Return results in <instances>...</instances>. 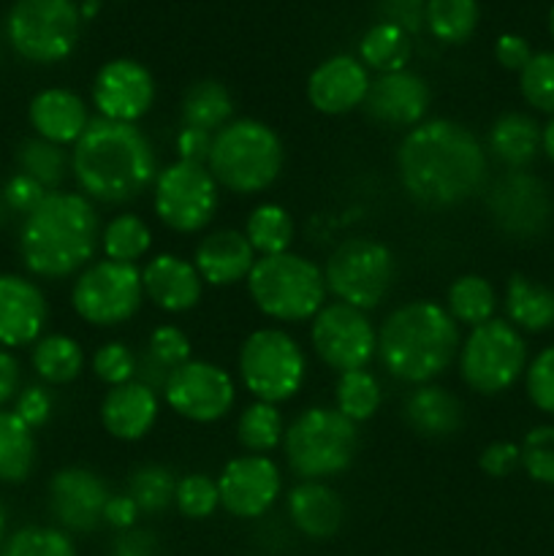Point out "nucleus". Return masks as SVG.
Returning a JSON list of instances; mask_svg holds the SVG:
<instances>
[{
	"label": "nucleus",
	"mask_w": 554,
	"mask_h": 556,
	"mask_svg": "<svg viewBox=\"0 0 554 556\" xmlns=\"http://www.w3.org/2000/svg\"><path fill=\"white\" fill-rule=\"evenodd\" d=\"M14 413L20 416V421L25 427H30L36 432V429H41L52 418V394L43 386H27L16 396Z\"/></svg>",
	"instance_id": "603ef678"
},
{
	"label": "nucleus",
	"mask_w": 554,
	"mask_h": 556,
	"mask_svg": "<svg viewBox=\"0 0 554 556\" xmlns=\"http://www.w3.org/2000/svg\"><path fill=\"white\" fill-rule=\"evenodd\" d=\"M33 369L49 386H68L85 369V351L68 334H49L33 345Z\"/></svg>",
	"instance_id": "473e14b6"
},
{
	"label": "nucleus",
	"mask_w": 554,
	"mask_h": 556,
	"mask_svg": "<svg viewBox=\"0 0 554 556\" xmlns=\"http://www.w3.org/2000/svg\"><path fill=\"white\" fill-rule=\"evenodd\" d=\"M478 465H481V470L489 478H508L521 467V451L516 443L498 440V443H489L481 451V462Z\"/></svg>",
	"instance_id": "864d4df0"
},
{
	"label": "nucleus",
	"mask_w": 554,
	"mask_h": 556,
	"mask_svg": "<svg viewBox=\"0 0 554 556\" xmlns=\"http://www.w3.org/2000/svg\"><path fill=\"white\" fill-rule=\"evenodd\" d=\"M288 516L302 535L326 541L340 532L345 521V503L324 481H302L288 494Z\"/></svg>",
	"instance_id": "bb28decb"
},
{
	"label": "nucleus",
	"mask_w": 554,
	"mask_h": 556,
	"mask_svg": "<svg viewBox=\"0 0 554 556\" xmlns=\"http://www.w3.org/2000/svg\"><path fill=\"white\" fill-rule=\"evenodd\" d=\"M193 266L201 280L215 288H226L239 280H248L250 269L255 266V250L250 248L242 231L221 228L201 239L193 255Z\"/></svg>",
	"instance_id": "393cba45"
},
{
	"label": "nucleus",
	"mask_w": 554,
	"mask_h": 556,
	"mask_svg": "<svg viewBox=\"0 0 554 556\" xmlns=\"http://www.w3.org/2000/svg\"><path fill=\"white\" fill-rule=\"evenodd\" d=\"M16 163H20L22 174L36 179L43 190L54 193V190L60 188V182L65 179L71 157L65 155L63 147L52 144V141H43L36 136V139L22 141V147L16 150Z\"/></svg>",
	"instance_id": "a19ab883"
},
{
	"label": "nucleus",
	"mask_w": 554,
	"mask_h": 556,
	"mask_svg": "<svg viewBox=\"0 0 554 556\" xmlns=\"http://www.w3.org/2000/svg\"><path fill=\"white\" fill-rule=\"evenodd\" d=\"M402 416H405L407 427L421 438L443 440L459 432L465 424V407H462L459 396L445 391L443 386L424 383L407 394Z\"/></svg>",
	"instance_id": "cd10ccee"
},
{
	"label": "nucleus",
	"mask_w": 554,
	"mask_h": 556,
	"mask_svg": "<svg viewBox=\"0 0 554 556\" xmlns=\"http://www.w3.org/2000/svg\"><path fill=\"white\" fill-rule=\"evenodd\" d=\"M101 248L109 261L136 266L152 248V231L139 215H117L103 226Z\"/></svg>",
	"instance_id": "58836bf2"
},
{
	"label": "nucleus",
	"mask_w": 554,
	"mask_h": 556,
	"mask_svg": "<svg viewBox=\"0 0 554 556\" xmlns=\"http://www.w3.org/2000/svg\"><path fill=\"white\" fill-rule=\"evenodd\" d=\"M549 30H552V38H554V9H552V14H549Z\"/></svg>",
	"instance_id": "0e129e2a"
},
{
	"label": "nucleus",
	"mask_w": 554,
	"mask_h": 556,
	"mask_svg": "<svg viewBox=\"0 0 554 556\" xmlns=\"http://www.w3.org/2000/svg\"><path fill=\"white\" fill-rule=\"evenodd\" d=\"M36 467V438L14 410H0V483H22Z\"/></svg>",
	"instance_id": "72a5a7b5"
},
{
	"label": "nucleus",
	"mask_w": 554,
	"mask_h": 556,
	"mask_svg": "<svg viewBox=\"0 0 554 556\" xmlns=\"http://www.w3.org/2000/svg\"><path fill=\"white\" fill-rule=\"evenodd\" d=\"M190 362V340L177 326H158L147 340L144 351L136 356V378L147 389L158 391L166 389L168 378L177 367Z\"/></svg>",
	"instance_id": "c756f323"
},
{
	"label": "nucleus",
	"mask_w": 554,
	"mask_h": 556,
	"mask_svg": "<svg viewBox=\"0 0 554 556\" xmlns=\"http://www.w3.org/2000/svg\"><path fill=\"white\" fill-rule=\"evenodd\" d=\"M92 372L109 389L130 383L136 378V353L125 342H106L92 356Z\"/></svg>",
	"instance_id": "09e8293b"
},
{
	"label": "nucleus",
	"mask_w": 554,
	"mask_h": 556,
	"mask_svg": "<svg viewBox=\"0 0 554 556\" xmlns=\"http://www.w3.org/2000/svg\"><path fill=\"white\" fill-rule=\"evenodd\" d=\"M112 556H161L158 541L152 532L147 530H125L123 535L114 541Z\"/></svg>",
	"instance_id": "13d9d810"
},
{
	"label": "nucleus",
	"mask_w": 554,
	"mask_h": 556,
	"mask_svg": "<svg viewBox=\"0 0 554 556\" xmlns=\"http://www.w3.org/2000/svg\"><path fill=\"white\" fill-rule=\"evenodd\" d=\"M429 87L413 71H394V74H380L369 85L364 109L375 123L386 128H416L424 123L429 109Z\"/></svg>",
	"instance_id": "aec40b11"
},
{
	"label": "nucleus",
	"mask_w": 554,
	"mask_h": 556,
	"mask_svg": "<svg viewBox=\"0 0 554 556\" xmlns=\"http://www.w3.org/2000/svg\"><path fill=\"white\" fill-rule=\"evenodd\" d=\"M244 282L255 307L280 324L313 320L326 302L324 271L297 253L255 258Z\"/></svg>",
	"instance_id": "423d86ee"
},
{
	"label": "nucleus",
	"mask_w": 554,
	"mask_h": 556,
	"mask_svg": "<svg viewBox=\"0 0 554 556\" xmlns=\"http://www.w3.org/2000/svg\"><path fill=\"white\" fill-rule=\"evenodd\" d=\"M427 27L438 41L465 43L478 27L476 0H427Z\"/></svg>",
	"instance_id": "37998d69"
},
{
	"label": "nucleus",
	"mask_w": 554,
	"mask_h": 556,
	"mask_svg": "<svg viewBox=\"0 0 554 556\" xmlns=\"http://www.w3.org/2000/svg\"><path fill=\"white\" fill-rule=\"evenodd\" d=\"M47 318V299L36 282L22 275H0V345H36Z\"/></svg>",
	"instance_id": "412c9836"
},
{
	"label": "nucleus",
	"mask_w": 554,
	"mask_h": 556,
	"mask_svg": "<svg viewBox=\"0 0 554 556\" xmlns=\"http://www.w3.org/2000/svg\"><path fill=\"white\" fill-rule=\"evenodd\" d=\"M49 510L54 521L71 532H92L103 521L109 486L96 470L65 467L49 481Z\"/></svg>",
	"instance_id": "6ab92c4d"
},
{
	"label": "nucleus",
	"mask_w": 554,
	"mask_h": 556,
	"mask_svg": "<svg viewBox=\"0 0 554 556\" xmlns=\"http://www.w3.org/2000/svg\"><path fill=\"white\" fill-rule=\"evenodd\" d=\"M489 152L511 172H525L541 152V125L521 112H505L489 128Z\"/></svg>",
	"instance_id": "c85d7f7f"
},
{
	"label": "nucleus",
	"mask_w": 554,
	"mask_h": 556,
	"mask_svg": "<svg viewBox=\"0 0 554 556\" xmlns=\"http://www.w3.org/2000/svg\"><path fill=\"white\" fill-rule=\"evenodd\" d=\"M487 210L494 226L514 239H536L552 223V193L530 172H505L487 190Z\"/></svg>",
	"instance_id": "2eb2a0df"
},
{
	"label": "nucleus",
	"mask_w": 554,
	"mask_h": 556,
	"mask_svg": "<svg viewBox=\"0 0 554 556\" xmlns=\"http://www.w3.org/2000/svg\"><path fill=\"white\" fill-rule=\"evenodd\" d=\"M163 396L179 418H188L193 424L221 421L237 402L231 375L217 364L196 362V358L174 369Z\"/></svg>",
	"instance_id": "dca6fc26"
},
{
	"label": "nucleus",
	"mask_w": 554,
	"mask_h": 556,
	"mask_svg": "<svg viewBox=\"0 0 554 556\" xmlns=\"http://www.w3.org/2000/svg\"><path fill=\"white\" fill-rule=\"evenodd\" d=\"M20 389V362L5 348H0V407L9 405Z\"/></svg>",
	"instance_id": "052dcab7"
},
{
	"label": "nucleus",
	"mask_w": 554,
	"mask_h": 556,
	"mask_svg": "<svg viewBox=\"0 0 554 556\" xmlns=\"http://www.w3.org/2000/svg\"><path fill=\"white\" fill-rule=\"evenodd\" d=\"M307 375L302 348L280 329H255L239 348V380L255 402L280 405L299 394Z\"/></svg>",
	"instance_id": "1a4fd4ad"
},
{
	"label": "nucleus",
	"mask_w": 554,
	"mask_h": 556,
	"mask_svg": "<svg viewBox=\"0 0 554 556\" xmlns=\"http://www.w3.org/2000/svg\"><path fill=\"white\" fill-rule=\"evenodd\" d=\"M206 168L217 185L237 195L272 188L282 172V141L261 119H231L212 136Z\"/></svg>",
	"instance_id": "39448f33"
},
{
	"label": "nucleus",
	"mask_w": 554,
	"mask_h": 556,
	"mask_svg": "<svg viewBox=\"0 0 554 556\" xmlns=\"http://www.w3.org/2000/svg\"><path fill=\"white\" fill-rule=\"evenodd\" d=\"M152 206L158 220L177 233H199L217 210V182L199 163L174 161L152 182Z\"/></svg>",
	"instance_id": "ddd939ff"
},
{
	"label": "nucleus",
	"mask_w": 554,
	"mask_h": 556,
	"mask_svg": "<svg viewBox=\"0 0 554 556\" xmlns=\"http://www.w3.org/2000/svg\"><path fill=\"white\" fill-rule=\"evenodd\" d=\"M280 470L269 456H239L223 467L217 494L226 514L237 519H259L280 497Z\"/></svg>",
	"instance_id": "a211bd4d"
},
{
	"label": "nucleus",
	"mask_w": 554,
	"mask_h": 556,
	"mask_svg": "<svg viewBox=\"0 0 554 556\" xmlns=\"http://www.w3.org/2000/svg\"><path fill=\"white\" fill-rule=\"evenodd\" d=\"M174 505L185 519H210L221 505V494H217V481H212L204 472H190L177 483L174 492Z\"/></svg>",
	"instance_id": "49530a36"
},
{
	"label": "nucleus",
	"mask_w": 554,
	"mask_h": 556,
	"mask_svg": "<svg viewBox=\"0 0 554 556\" xmlns=\"http://www.w3.org/2000/svg\"><path fill=\"white\" fill-rule=\"evenodd\" d=\"M541 152L554 163V117L541 125Z\"/></svg>",
	"instance_id": "680f3d73"
},
{
	"label": "nucleus",
	"mask_w": 554,
	"mask_h": 556,
	"mask_svg": "<svg viewBox=\"0 0 554 556\" xmlns=\"http://www.w3.org/2000/svg\"><path fill=\"white\" fill-rule=\"evenodd\" d=\"M98 248L101 220L96 204L81 193H47V199L22 220V264L43 280L76 275L90 266Z\"/></svg>",
	"instance_id": "7ed1b4c3"
},
{
	"label": "nucleus",
	"mask_w": 554,
	"mask_h": 556,
	"mask_svg": "<svg viewBox=\"0 0 554 556\" xmlns=\"http://www.w3.org/2000/svg\"><path fill=\"white\" fill-rule=\"evenodd\" d=\"M282 416L277 405H266V402H253L242 410L237 421V440L244 451L255 456H266L282 443Z\"/></svg>",
	"instance_id": "ea45409f"
},
{
	"label": "nucleus",
	"mask_w": 554,
	"mask_h": 556,
	"mask_svg": "<svg viewBox=\"0 0 554 556\" xmlns=\"http://www.w3.org/2000/svg\"><path fill=\"white\" fill-rule=\"evenodd\" d=\"M525 389L532 405L554 416V345L543 348L525 369Z\"/></svg>",
	"instance_id": "8fccbe9b"
},
{
	"label": "nucleus",
	"mask_w": 554,
	"mask_h": 556,
	"mask_svg": "<svg viewBox=\"0 0 554 556\" xmlns=\"http://www.w3.org/2000/svg\"><path fill=\"white\" fill-rule=\"evenodd\" d=\"M459 324L438 302L416 299L391 309L378 329V358L391 378L432 383L459 356Z\"/></svg>",
	"instance_id": "20e7f679"
},
{
	"label": "nucleus",
	"mask_w": 554,
	"mask_h": 556,
	"mask_svg": "<svg viewBox=\"0 0 554 556\" xmlns=\"http://www.w3.org/2000/svg\"><path fill=\"white\" fill-rule=\"evenodd\" d=\"M179 114H182L185 128L206 130V134L215 136L217 130L226 128L234 119L231 92L215 79L196 81L185 90Z\"/></svg>",
	"instance_id": "2f4dec72"
},
{
	"label": "nucleus",
	"mask_w": 554,
	"mask_h": 556,
	"mask_svg": "<svg viewBox=\"0 0 554 556\" xmlns=\"http://www.w3.org/2000/svg\"><path fill=\"white\" fill-rule=\"evenodd\" d=\"M505 315L514 329L530 334L554 329V288L527 275H511L505 286Z\"/></svg>",
	"instance_id": "7c9ffc66"
},
{
	"label": "nucleus",
	"mask_w": 554,
	"mask_h": 556,
	"mask_svg": "<svg viewBox=\"0 0 554 556\" xmlns=\"http://www.w3.org/2000/svg\"><path fill=\"white\" fill-rule=\"evenodd\" d=\"M293 217L288 215L286 206L280 204H261L250 212L248 226H244V237H248L250 248L264 258V255H280L288 253L293 242Z\"/></svg>",
	"instance_id": "e433bc0d"
},
{
	"label": "nucleus",
	"mask_w": 554,
	"mask_h": 556,
	"mask_svg": "<svg viewBox=\"0 0 554 556\" xmlns=\"http://www.w3.org/2000/svg\"><path fill=\"white\" fill-rule=\"evenodd\" d=\"M144 302V286H141V269L134 264H117V261H98L79 271L71 291V304L85 324L119 326L134 318Z\"/></svg>",
	"instance_id": "f8f14e48"
},
{
	"label": "nucleus",
	"mask_w": 554,
	"mask_h": 556,
	"mask_svg": "<svg viewBox=\"0 0 554 556\" xmlns=\"http://www.w3.org/2000/svg\"><path fill=\"white\" fill-rule=\"evenodd\" d=\"M158 394L139 380L114 386L101 402V424L114 440L134 443L150 434L158 421Z\"/></svg>",
	"instance_id": "b1692460"
},
{
	"label": "nucleus",
	"mask_w": 554,
	"mask_h": 556,
	"mask_svg": "<svg viewBox=\"0 0 554 556\" xmlns=\"http://www.w3.org/2000/svg\"><path fill=\"white\" fill-rule=\"evenodd\" d=\"M14 52L30 63H60L81 36V11L74 0H16L5 20Z\"/></svg>",
	"instance_id": "6e6552de"
},
{
	"label": "nucleus",
	"mask_w": 554,
	"mask_h": 556,
	"mask_svg": "<svg viewBox=\"0 0 554 556\" xmlns=\"http://www.w3.org/2000/svg\"><path fill=\"white\" fill-rule=\"evenodd\" d=\"M0 556H76V548L65 532L52 527H25L5 541Z\"/></svg>",
	"instance_id": "c03bdc74"
},
{
	"label": "nucleus",
	"mask_w": 554,
	"mask_h": 556,
	"mask_svg": "<svg viewBox=\"0 0 554 556\" xmlns=\"http://www.w3.org/2000/svg\"><path fill=\"white\" fill-rule=\"evenodd\" d=\"M396 277V261L383 242L369 237H353L337 244L324 269L326 291L337 302L356 309H375L386 296Z\"/></svg>",
	"instance_id": "9d476101"
},
{
	"label": "nucleus",
	"mask_w": 554,
	"mask_h": 556,
	"mask_svg": "<svg viewBox=\"0 0 554 556\" xmlns=\"http://www.w3.org/2000/svg\"><path fill=\"white\" fill-rule=\"evenodd\" d=\"M378 14L380 22H389L411 36L427 22V0H380Z\"/></svg>",
	"instance_id": "3c124183"
},
{
	"label": "nucleus",
	"mask_w": 554,
	"mask_h": 556,
	"mask_svg": "<svg viewBox=\"0 0 554 556\" xmlns=\"http://www.w3.org/2000/svg\"><path fill=\"white\" fill-rule=\"evenodd\" d=\"M141 286L144 296L163 313H188L201 302L204 293V280L196 271L193 261H185L179 255L161 253L147 261L141 269Z\"/></svg>",
	"instance_id": "5701e85b"
},
{
	"label": "nucleus",
	"mask_w": 554,
	"mask_h": 556,
	"mask_svg": "<svg viewBox=\"0 0 554 556\" xmlns=\"http://www.w3.org/2000/svg\"><path fill=\"white\" fill-rule=\"evenodd\" d=\"M177 155L179 161H188V163H199V166H206L210 161V150H212V134L206 130H196V128H179L177 141Z\"/></svg>",
	"instance_id": "4d7b16f0"
},
{
	"label": "nucleus",
	"mask_w": 554,
	"mask_h": 556,
	"mask_svg": "<svg viewBox=\"0 0 554 556\" xmlns=\"http://www.w3.org/2000/svg\"><path fill=\"white\" fill-rule=\"evenodd\" d=\"M174 492H177V483L168 467L155 465H139L128 478V497L134 500L139 514L158 516L174 503Z\"/></svg>",
	"instance_id": "79ce46f5"
},
{
	"label": "nucleus",
	"mask_w": 554,
	"mask_h": 556,
	"mask_svg": "<svg viewBox=\"0 0 554 556\" xmlns=\"http://www.w3.org/2000/svg\"><path fill=\"white\" fill-rule=\"evenodd\" d=\"M288 467L302 481H324L351 467L358 429L337 407H310L282 434Z\"/></svg>",
	"instance_id": "0eeeda50"
},
{
	"label": "nucleus",
	"mask_w": 554,
	"mask_h": 556,
	"mask_svg": "<svg viewBox=\"0 0 554 556\" xmlns=\"http://www.w3.org/2000/svg\"><path fill=\"white\" fill-rule=\"evenodd\" d=\"M396 174L416 204L449 210L473 199L489 174L487 150L454 119H424L396 150Z\"/></svg>",
	"instance_id": "f257e3e1"
},
{
	"label": "nucleus",
	"mask_w": 554,
	"mask_h": 556,
	"mask_svg": "<svg viewBox=\"0 0 554 556\" xmlns=\"http://www.w3.org/2000/svg\"><path fill=\"white\" fill-rule=\"evenodd\" d=\"M519 90L532 109L554 117V52L532 54L519 74Z\"/></svg>",
	"instance_id": "a18cd8bd"
},
{
	"label": "nucleus",
	"mask_w": 554,
	"mask_h": 556,
	"mask_svg": "<svg viewBox=\"0 0 554 556\" xmlns=\"http://www.w3.org/2000/svg\"><path fill=\"white\" fill-rule=\"evenodd\" d=\"M521 467L538 483L554 486V424H543L521 440Z\"/></svg>",
	"instance_id": "de8ad7c7"
},
{
	"label": "nucleus",
	"mask_w": 554,
	"mask_h": 556,
	"mask_svg": "<svg viewBox=\"0 0 554 556\" xmlns=\"http://www.w3.org/2000/svg\"><path fill=\"white\" fill-rule=\"evenodd\" d=\"M5 525H9V519H5V508L3 503H0V546H3L5 541Z\"/></svg>",
	"instance_id": "e2e57ef3"
},
{
	"label": "nucleus",
	"mask_w": 554,
	"mask_h": 556,
	"mask_svg": "<svg viewBox=\"0 0 554 556\" xmlns=\"http://www.w3.org/2000/svg\"><path fill=\"white\" fill-rule=\"evenodd\" d=\"M27 117L38 139L52 141L58 147L76 144L90 125L85 101L65 87H49L38 92L30 101Z\"/></svg>",
	"instance_id": "a878e982"
},
{
	"label": "nucleus",
	"mask_w": 554,
	"mask_h": 556,
	"mask_svg": "<svg viewBox=\"0 0 554 556\" xmlns=\"http://www.w3.org/2000/svg\"><path fill=\"white\" fill-rule=\"evenodd\" d=\"M136 519H139V508H136L134 500L128 494H112L103 508V521L114 530L125 532V530H134Z\"/></svg>",
	"instance_id": "bf43d9fd"
},
{
	"label": "nucleus",
	"mask_w": 554,
	"mask_h": 556,
	"mask_svg": "<svg viewBox=\"0 0 554 556\" xmlns=\"http://www.w3.org/2000/svg\"><path fill=\"white\" fill-rule=\"evenodd\" d=\"M527 369V342L508 320L492 318L470 329L459 345V375L476 394L508 391Z\"/></svg>",
	"instance_id": "9b49d317"
},
{
	"label": "nucleus",
	"mask_w": 554,
	"mask_h": 556,
	"mask_svg": "<svg viewBox=\"0 0 554 556\" xmlns=\"http://www.w3.org/2000/svg\"><path fill=\"white\" fill-rule=\"evenodd\" d=\"M445 309L456 324H465L470 329L487 324L494 318L498 309V291L492 282L481 275H462L451 282L445 293Z\"/></svg>",
	"instance_id": "f704fd0d"
},
{
	"label": "nucleus",
	"mask_w": 554,
	"mask_h": 556,
	"mask_svg": "<svg viewBox=\"0 0 554 556\" xmlns=\"http://www.w3.org/2000/svg\"><path fill=\"white\" fill-rule=\"evenodd\" d=\"M155 101V79L139 60L117 58L98 68L92 81V103L103 119L130 123L144 117Z\"/></svg>",
	"instance_id": "f3484780"
},
{
	"label": "nucleus",
	"mask_w": 554,
	"mask_h": 556,
	"mask_svg": "<svg viewBox=\"0 0 554 556\" xmlns=\"http://www.w3.org/2000/svg\"><path fill=\"white\" fill-rule=\"evenodd\" d=\"M71 172L90 201L125 204L139 199L161 168L150 139L136 125L96 117L71 150Z\"/></svg>",
	"instance_id": "f03ea898"
},
{
	"label": "nucleus",
	"mask_w": 554,
	"mask_h": 556,
	"mask_svg": "<svg viewBox=\"0 0 554 556\" xmlns=\"http://www.w3.org/2000/svg\"><path fill=\"white\" fill-rule=\"evenodd\" d=\"M335 402V407L348 421H369L380 410L383 389H380L378 378L369 369H351V372H342L340 380H337Z\"/></svg>",
	"instance_id": "4c0bfd02"
},
{
	"label": "nucleus",
	"mask_w": 554,
	"mask_h": 556,
	"mask_svg": "<svg viewBox=\"0 0 554 556\" xmlns=\"http://www.w3.org/2000/svg\"><path fill=\"white\" fill-rule=\"evenodd\" d=\"M494 58L503 65L505 71H516L521 74L525 65L532 60V49L527 43V38L516 36V33H503V36L494 41Z\"/></svg>",
	"instance_id": "6e6d98bb"
},
{
	"label": "nucleus",
	"mask_w": 554,
	"mask_h": 556,
	"mask_svg": "<svg viewBox=\"0 0 554 556\" xmlns=\"http://www.w3.org/2000/svg\"><path fill=\"white\" fill-rule=\"evenodd\" d=\"M411 36L400 27L389 25V22H378L364 33L362 43H358V54H362L364 68H373L378 74H394V71H405L407 60H411Z\"/></svg>",
	"instance_id": "c9c22d12"
},
{
	"label": "nucleus",
	"mask_w": 554,
	"mask_h": 556,
	"mask_svg": "<svg viewBox=\"0 0 554 556\" xmlns=\"http://www.w3.org/2000/svg\"><path fill=\"white\" fill-rule=\"evenodd\" d=\"M310 340L320 362L340 375L351 369H367L378 353V331L373 320L364 309L342 302L320 307L310 326Z\"/></svg>",
	"instance_id": "4468645a"
},
{
	"label": "nucleus",
	"mask_w": 554,
	"mask_h": 556,
	"mask_svg": "<svg viewBox=\"0 0 554 556\" xmlns=\"http://www.w3.org/2000/svg\"><path fill=\"white\" fill-rule=\"evenodd\" d=\"M369 85L373 79L362 60L351 58V54H335L310 74L307 98L320 114L337 117V114H348L362 106Z\"/></svg>",
	"instance_id": "4be33fe9"
},
{
	"label": "nucleus",
	"mask_w": 554,
	"mask_h": 556,
	"mask_svg": "<svg viewBox=\"0 0 554 556\" xmlns=\"http://www.w3.org/2000/svg\"><path fill=\"white\" fill-rule=\"evenodd\" d=\"M47 193L49 190H43L36 179L27 177V174L22 172L14 174L3 188L5 204H9L14 212H20V215H30V212L47 199Z\"/></svg>",
	"instance_id": "5fc2aeb1"
}]
</instances>
